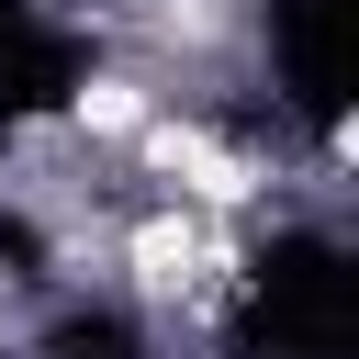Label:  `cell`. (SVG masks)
Masks as SVG:
<instances>
[]
</instances>
